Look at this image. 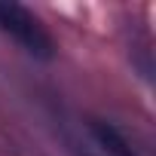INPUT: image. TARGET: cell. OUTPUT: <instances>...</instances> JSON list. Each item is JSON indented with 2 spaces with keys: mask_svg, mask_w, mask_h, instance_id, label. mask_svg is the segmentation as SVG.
I'll return each mask as SVG.
<instances>
[{
  "mask_svg": "<svg viewBox=\"0 0 156 156\" xmlns=\"http://www.w3.org/2000/svg\"><path fill=\"white\" fill-rule=\"evenodd\" d=\"M0 28H3L16 43H22L31 55L49 58L52 55V37L43 31L34 12H28L19 3H0Z\"/></svg>",
  "mask_w": 156,
  "mask_h": 156,
  "instance_id": "cell-1",
  "label": "cell"
}]
</instances>
